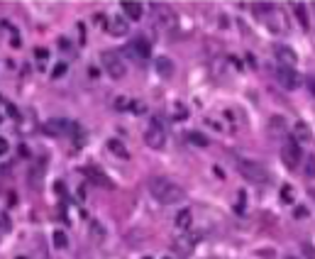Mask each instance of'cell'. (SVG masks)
Listing matches in <instances>:
<instances>
[{
    "label": "cell",
    "instance_id": "21",
    "mask_svg": "<svg viewBox=\"0 0 315 259\" xmlns=\"http://www.w3.org/2000/svg\"><path fill=\"white\" fill-rule=\"evenodd\" d=\"M188 140H191V144H196V147H208L210 144V140L203 132H188Z\"/></svg>",
    "mask_w": 315,
    "mask_h": 259
},
{
    "label": "cell",
    "instance_id": "1",
    "mask_svg": "<svg viewBox=\"0 0 315 259\" xmlns=\"http://www.w3.org/2000/svg\"><path fill=\"white\" fill-rule=\"evenodd\" d=\"M149 193L161 203V205H176V203L186 201V191L178 183H173L169 178H161V176L149 178Z\"/></svg>",
    "mask_w": 315,
    "mask_h": 259
},
{
    "label": "cell",
    "instance_id": "7",
    "mask_svg": "<svg viewBox=\"0 0 315 259\" xmlns=\"http://www.w3.org/2000/svg\"><path fill=\"white\" fill-rule=\"evenodd\" d=\"M144 142H147V147H152V149H161V147L166 144V132H164L161 122L154 120V122L147 127V132H144Z\"/></svg>",
    "mask_w": 315,
    "mask_h": 259
},
{
    "label": "cell",
    "instance_id": "14",
    "mask_svg": "<svg viewBox=\"0 0 315 259\" xmlns=\"http://www.w3.org/2000/svg\"><path fill=\"white\" fill-rule=\"evenodd\" d=\"M291 140H296V142H311L313 140V130L308 127V122H303V120H298V122H293V137Z\"/></svg>",
    "mask_w": 315,
    "mask_h": 259
},
{
    "label": "cell",
    "instance_id": "32",
    "mask_svg": "<svg viewBox=\"0 0 315 259\" xmlns=\"http://www.w3.org/2000/svg\"><path fill=\"white\" fill-rule=\"evenodd\" d=\"M173 113H176V115H178V117H183V115H186V110H183V105H176V108H173Z\"/></svg>",
    "mask_w": 315,
    "mask_h": 259
},
{
    "label": "cell",
    "instance_id": "3",
    "mask_svg": "<svg viewBox=\"0 0 315 259\" xmlns=\"http://www.w3.org/2000/svg\"><path fill=\"white\" fill-rule=\"evenodd\" d=\"M237 169H239V173L247 178V181H252V183H269V172L259 164V162H254V159H239L237 162Z\"/></svg>",
    "mask_w": 315,
    "mask_h": 259
},
{
    "label": "cell",
    "instance_id": "19",
    "mask_svg": "<svg viewBox=\"0 0 315 259\" xmlns=\"http://www.w3.org/2000/svg\"><path fill=\"white\" fill-rule=\"evenodd\" d=\"M293 12H296V17H298L301 27H303V29L311 27V17H308V10H306V5H303V2H296V5H293Z\"/></svg>",
    "mask_w": 315,
    "mask_h": 259
},
{
    "label": "cell",
    "instance_id": "24",
    "mask_svg": "<svg viewBox=\"0 0 315 259\" xmlns=\"http://www.w3.org/2000/svg\"><path fill=\"white\" fill-rule=\"evenodd\" d=\"M64 74H66V64H64V61H59L57 66H54V71H52V79H61Z\"/></svg>",
    "mask_w": 315,
    "mask_h": 259
},
{
    "label": "cell",
    "instance_id": "37",
    "mask_svg": "<svg viewBox=\"0 0 315 259\" xmlns=\"http://www.w3.org/2000/svg\"><path fill=\"white\" fill-rule=\"evenodd\" d=\"M164 259H169V257H164Z\"/></svg>",
    "mask_w": 315,
    "mask_h": 259
},
{
    "label": "cell",
    "instance_id": "9",
    "mask_svg": "<svg viewBox=\"0 0 315 259\" xmlns=\"http://www.w3.org/2000/svg\"><path fill=\"white\" fill-rule=\"evenodd\" d=\"M274 76H276L279 86L286 88V90H296V88L301 86V76L296 74V69H284V66H279V69L274 71Z\"/></svg>",
    "mask_w": 315,
    "mask_h": 259
},
{
    "label": "cell",
    "instance_id": "33",
    "mask_svg": "<svg viewBox=\"0 0 315 259\" xmlns=\"http://www.w3.org/2000/svg\"><path fill=\"white\" fill-rule=\"evenodd\" d=\"M296 215H298V218H306L308 213H306V208H296Z\"/></svg>",
    "mask_w": 315,
    "mask_h": 259
},
{
    "label": "cell",
    "instance_id": "12",
    "mask_svg": "<svg viewBox=\"0 0 315 259\" xmlns=\"http://www.w3.org/2000/svg\"><path fill=\"white\" fill-rule=\"evenodd\" d=\"M276 59H279V64H281L284 69H293V66L298 64V54H296L291 47H286V44H279V47H276Z\"/></svg>",
    "mask_w": 315,
    "mask_h": 259
},
{
    "label": "cell",
    "instance_id": "2",
    "mask_svg": "<svg viewBox=\"0 0 315 259\" xmlns=\"http://www.w3.org/2000/svg\"><path fill=\"white\" fill-rule=\"evenodd\" d=\"M257 12L266 17V27L271 29V32H276V34L288 32V17H286V12H284V10L274 7L271 2H259Z\"/></svg>",
    "mask_w": 315,
    "mask_h": 259
},
{
    "label": "cell",
    "instance_id": "30",
    "mask_svg": "<svg viewBox=\"0 0 315 259\" xmlns=\"http://www.w3.org/2000/svg\"><path fill=\"white\" fill-rule=\"evenodd\" d=\"M115 108H117V110H125V108H127V100H125V98H117V100H115Z\"/></svg>",
    "mask_w": 315,
    "mask_h": 259
},
{
    "label": "cell",
    "instance_id": "35",
    "mask_svg": "<svg viewBox=\"0 0 315 259\" xmlns=\"http://www.w3.org/2000/svg\"><path fill=\"white\" fill-rule=\"evenodd\" d=\"M284 259H298V257H291V255H288V257H284Z\"/></svg>",
    "mask_w": 315,
    "mask_h": 259
},
{
    "label": "cell",
    "instance_id": "18",
    "mask_svg": "<svg viewBox=\"0 0 315 259\" xmlns=\"http://www.w3.org/2000/svg\"><path fill=\"white\" fill-rule=\"evenodd\" d=\"M173 225L178 228V230H188L191 225H193V210H188V208H183L178 215H176V220H173Z\"/></svg>",
    "mask_w": 315,
    "mask_h": 259
},
{
    "label": "cell",
    "instance_id": "36",
    "mask_svg": "<svg viewBox=\"0 0 315 259\" xmlns=\"http://www.w3.org/2000/svg\"><path fill=\"white\" fill-rule=\"evenodd\" d=\"M17 259H27V257H17Z\"/></svg>",
    "mask_w": 315,
    "mask_h": 259
},
{
    "label": "cell",
    "instance_id": "16",
    "mask_svg": "<svg viewBox=\"0 0 315 259\" xmlns=\"http://www.w3.org/2000/svg\"><path fill=\"white\" fill-rule=\"evenodd\" d=\"M127 29H130V25H127V20H125V17H113V20H110V25H108V32H110L113 37H125V34H127Z\"/></svg>",
    "mask_w": 315,
    "mask_h": 259
},
{
    "label": "cell",
    "instance_id": "6",
    "mask_svg": "<svg viewBox=\"0 0 315 259\" xmlns=\"http://www.w3.org/2000/svg\"><path fill=\"white\" fill-rule=\"evenodd\" d=\"M301 144L296 142V140H291L288 137L284 147H281V159H284V164H286L288 169H298L301 167Z\"/></svg>",
    "mask_w": 315,
    "mask_h": 259
},
{
    "label": "cell",
    "instance_id": "4",
    "mask_svg": "<svg viewBox=\"0 0 315 259\" xmlns=\"http://www.w3.org/2000/svg\"><path fill=\"white\" fill-rule=\"evenodd\" d=\"M152 20H154L157 27L171 29V27H176V10H173L171 5L154 2V5H152Z\"/></svg>",
    "mask_w": 315,
    "mask_h": 259
},
{
    "label": "cell",
    "instance_id": "28",
    "mask_svg": "<svg viewBox=\"0 0 315 259\" xmlns=\"http://www.w3.org/2000/svg\"><path fill=\"white\" fill-rule=\"evenodd\" d=\"M130 110H135V113H144V105L140 103V100H132V105H127Z\"/></svg>",
    "mask_w": 315,
    "mask_h": 259
},
{
    "label": "cell",
    "instance_id": "31",
    "mask_svg": "<svg viewBox=\"0 0 315 259\" xmlns=\"http://www.w3.org/2000/svg\"><path fill=\"white\" fill-rule=\"evenodd\" d=\"M34 57H37V59H42V61H44V59L49 57V52H47V49H37V52H34Z\"/></svg>",
    "mask_w": 315,
    "mask_h": 259
},
{
    "label": "cell",
    "instance_id": "34",
    "mask_svg": "<svg viewBox=\"0 0 315 259\" xmlns=\"http://www.w3.org/2000/svg\"><path fill=\"white\" fill-rule=\"evenodd\" d=\"M308 88H311V93L315 95V79H311V81H308Z\"/></svg>",
    "mask_w": 315,
    "mask_h": 259
},
{
    "label": "cell",
    "instance_id": "29",
    "mask_svg": "<svg viewBox=\"0 0 315 259\" xmlns=\"http://www.w3.org/2000/svg\"><path fill=\"white\" fill-rule=\"evenodd\" d=\"M7 149H10L7 140H5V137H0V157H2V154H7Z\"/></svg>",
    "mask_w": 315,
    "mask_h": 259
},
{
    "label": "cell",
    "instance_id": "15",
    "mask_svg": "<svg viewBox=\"0 0 315 259\" xmlns=\"http://www.w3.org/2000/svg\"><path fill=\"white\" fill-rule=\"evenodd\" d=\"M122 12L127 15V20H135V22H137V20L142 17L144 10H142L140 2H135V0H125V2H122Z\"/></svg>",
    "mask_w": 315,
    "mask_h": 259
},
{
    "label": "cell",
    "instance_id": "26",
    "mask_svg": "<svg viewBox=\"0 0 315 259\" xmlns=\"http://www.w3.org/2000/svg\"><path fill=\"white\" fill-rule=\"evenodd\" d=\"M306 176H315V157H308V164H306Z\"/></svg>",
    "mask_w": 315,
    "mask_h": 259
},
{
    "label": "cell",
    "instance_id": "13",
    "mask_svg": "<svg viewBox=\"0 0 315 259\" xmlns=\"http://www.w3.org/2000/svg\"><path fill=\"white\" fill-rule=\"evenodd\" d=\"M266 130H269V135H274V137H286L288 122L281 115H271V117H269V125H266Z\"/></svg>",
    "mask_w": 315,
    "mask_h": 259
},
{
    "label": "cell",
    "instance_id": "5",
    "mask_svg": "<svg viewBox=\"0 0 315 259\" xmlns=\"http://www.w3.org/2000/svg\"><path fill=\"white\" fill-rule=\"evenodd\" d=\"M100 61H103V66H105V71L110 74V79H122L125 74H127V66H125V61L122 57L117 54V52H103L100 54Z\"/></svg>",
    "mask_w": 315,
    "mask_h": 259
},
{
    "label": "cell",
    "instance_id": "25",
    "mask_svg": "<svg viewBox=\"0 0 315 259\" xmlns=\"http://www.w3.org/2000/svg\"><path fill=\"white\" fill-rule=\"evenodd\" d=\"M281 198H284V203H293V188L291 186H284L281 188Z\"/></svg>",
    "mask_w": 315,
    "mask_h": 259
},
{
    "label": "cell",
    "instance_id": "8",
    "mask_svg": "<svg viewBox=\"0 0 315 259\" xmlns=\"http://www.w3.org/2000/svg\"><path fill=\"white\" fill-rule=\"evenodd\" d=\"M196 245H198V237H196V235L183 232V235H178V237L171 242V250L178 255V257H188V255L196 250Z\"/></svg>",
    "mask_w": 315,
    "mask_h": 259
},
{
    "label": "cell",
    "instance_id": "22",
    "mask_svg": "<svg viewBox=\"0 0 315 259\" xmlns=\"http://www.w3.org/2000/svg\"><path fill=\"white\" fill-rule=\"evenodd\" d=\"M108 147H110V152H113V154L122 157V159H127V157H130V154H127V149L122 147V142H117V140H110V142H108Z\"/></svg>",
    "mask_w": 315,
    "mask_h": 259
},
{
    "label": "cell",
    "instance_id": "10",
    "mask_svg": "<svg viewBox=\"0 0 315 259\" xmlns=\"http://www.w3.org/2000/svg\"><path fill=\"white\" fill-rule=\"evenodd\" d=\"M127 54L132 59H137V61H147V59L152 57V44L144 37H137V39H132L127 44Z\"/></svg>",
    "mask_w": 315,
    "mask_h": 259
},
{
    "label": "cell",
    "instance_id": "27",
    "mask_svg": "<svg viewBox=\"0 0 315 259\" xmlns=\"http://www.w3.org/2000/svg\"><path fill=\"white\" fill-rule=\"evenodd\" d=\"M303 252H306V257L308 259H315V247L313 245H303Z\"/></svg>",
    "mask_w": 315,
    "mask_h": 259
},
{
    "label": "cell",
    "instance_id": "17",
    "mask_svg": "<svg viewBox=\"0 0 315 259\" xmlns=\"http://www.w3.org/2000/svg\"><path fill=\"white\" fill-rule=\"evenodd\" d=\"M154 69H157V74L159 76H164V79H169L173 74V64L169 57H157V61H154Z\"/></svg>",
    "mask_w": 315,
    "mask_h": 259
},
{
    "label": "cell",
    "instance_id": "20",
    "mask_svg": "<svg viewBox=\"0 0 315 259\" xmlns=\"http://www.w3.org/2000/svg\"><path fill=\"white\" fill-rule=\"evenodd\" d=\"M83 173H86V176H90L95 183H103V186H108V188H110V181H108V176H105V173L95 172V169H90V167H88V169H83Z\"/></svg>",
    "mask_w": 315,
    "mask_h": 259
},
{
    "label": "cell",
    "instance_id": "11",
    "mask_svg": "<svg viewBox=\"0 0 315 259\" xmlns=\"http://www.w3.org/2000/svg\"><path fill=\"white\" fill-rule=\"evenodd\" d=\"M42 130L47 132V135H66L69 130H74V122H69V120H61V117H52V120H47L44 125H42Z\"/></svg>",
    "mask_w": 315,
    "mask_h": 259
},
{
    "label": "cell",
    "instance_id": "23",
    "mask_svg": "<svg viewBox=\"0 0 315 259\" xmlns=\"http://www.w3.org/2000/svg\"><path fill=\"white\" fill-rule=\"evenodd\" d=\"M54 245H57L59 250H64L66 245H69V240H66V235L61 230H54Z\"/></svg>",
    "mask_w": 315,
    "mask_h": 259
}]
</instances>
